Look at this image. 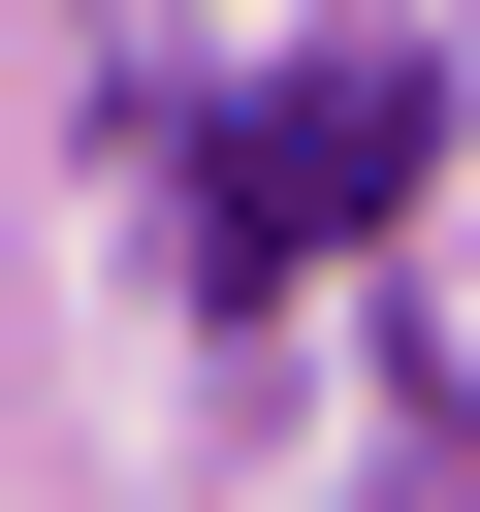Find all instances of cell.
Wrapping results in <instances>:
<instances>
[{"mask_svg": "<svg viewBox=\"0 0 480 512\" xmlns=\"http://www.w3.org/2000/svg\"><path fill=\"white\" fill-rule=\"evenodd\" d=\"M416 160H448V96H416V64H320V96L192 128V288H288V256H352Z\"/></svg>", "mask_w": 480, "mask_h": 512, "instance_id": "6da1fadb", "label": "cell"}, {"mask_svg": "<svg viewBox=\"0 0 480 512\" xmlns=\"http://www.w3.org/2000/svg\"><path fill=\"white\" fill-rule=\"evenodd\" d=\"M320 512H416V448H384V480H320Z\"/></svg>", "mask_w": 480, "mask_h": 512, "instance_id": "7a4b0ae2", "label": "cell"}]
</instances>
